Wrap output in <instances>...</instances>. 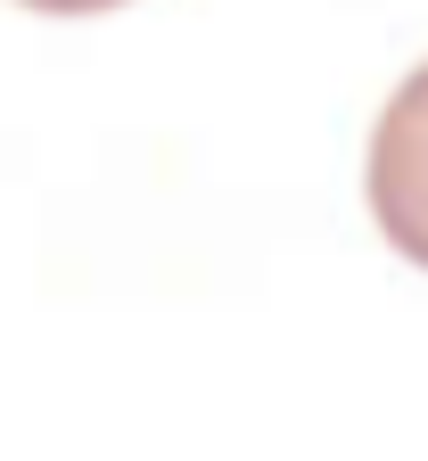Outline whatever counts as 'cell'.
<instances>
[{"label":"cell","mask_w":428,"mask_h":461,"mask_svg":"<svg viewBox=\"0 0 428 461\" xmlns=\"http://www.w3.org/2000/svg\"><path fill=\"white\" fill-rule=\"evenodd\" d=\"M362 190H371V214L387 230V248L428 272V67H412L396 83V99L379 107Z\"/></svg>","instance_id":"cell-1"},{"label":"cell","mask_w":428,"mask_h":461,"mask_svg":"<svg viewBox=\"0 0 428 461\" xmlns=\"http://www.w3.org/2000/svg\"><path fill=\"white\" fill-rule=\"evenodd\" d=\"M17 9H41V17H99V9H124V0H17Z\"/></svg>","instance_id":"cell-2"}]
</instances>
